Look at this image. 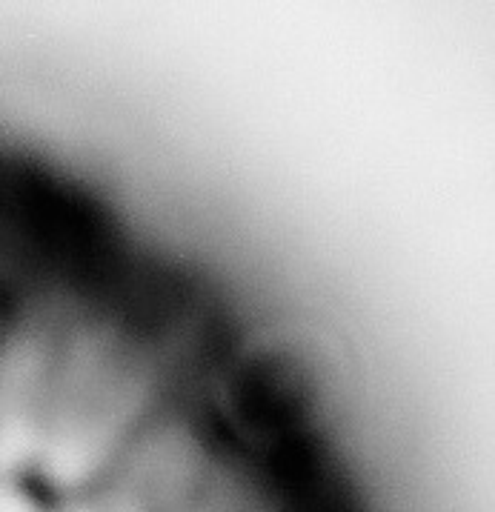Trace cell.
Returning a JSON list of instances; mask_svg holds the SVG:
<instances>
[{"label":"cell","instance_id":"cell-1","mask_svg":"<svg viewBox=\"0 0 495 512\" xmlns=\"http://www.w3.org/2000/svg\"><path fill=\"white\" fill-rule=\"evenodd\" d=\"M0 512H32L29 501H23L9 490H0Z\"/></svg>","mask_w":495,"mask_h":512}]
</instances>
